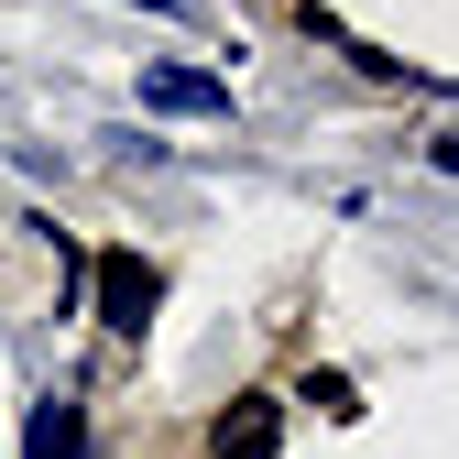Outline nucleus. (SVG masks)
Here are the masks:
<instances>
[{"mask_svg":"<svg viewBox=\"0 0 459 459\" xmlns=\"http://www.w3.org/2000/svg\"><path fill=\"white\" fill-rule=\"evenodd\" d=\"M153 296H164V273H153V263H132V252H109V263H99V317L121 328V339H143Z\"/></svg>","mask_w":459,"mask_h":459,"instance_id":"1","label":"nucleus"},{"mask_svg":"<svg viewBox=\"0 0 459 459\" xmlns=\"http://www.w3.org/2000/svg\"><path fill=\"white\" fill-rule=\"evenodd\" d=\"M273 448H284V405L273 394H241L219 416V437H208V459H273Z\"/></svg>","mask_w":459,"mask_h":459,"instance_id":"2","label":"nucleus"},{"mask_svg":"<svg viewBox=\"0 0 459 459\" xmlns=\"http://www.w3.org/2000/svg\"><path fill=\"white\" fill-rule=\"evenodd\" d=\"M22 459H88V416L55 394V405H33V427H22Z\"/></svg>","mask_w":459,"mask_h":459,"instance_id":"3","label":"nucleus"},{"mask_svg":"<svg viewBox=\"0 0 459 459\" xmlns=\"http://www.w3.org/2000/svg\"><path fill=\"white\" fill-rule=\"evenodd\" d=\"M143 109H197V121H208V109H230V88L197 77V66H153L143 77Z\"/></svg>","mask_w":459,"mask_h":459,"instance_id":"4","label":"nucleus"},{"mask_svg":"<svg viewBox=\"0 0 459 459\" xmlns=\"http://www.w3.org/2000/svg\"><path fill=\"white\" fill-rule=\"evenodd\" d=\"M143 12H176V0H143Z\"/></svg>","mask_w":459,"mask_h":459,"instance_id":"5","label":"nucleus"}]
</instances>
